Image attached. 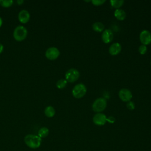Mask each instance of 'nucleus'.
Returning <instances> with one entry per match:
<instances>
[{
    "label": "nucleus",
    "instance_id": "1",
    "mask_svg": "<svg viewBox=\"0 0 151 151\" xmlns=\"http://www.w3.org/2000/svg\"><path fill=\"white\" fill-rule=\"evenodd\" d=\"M41 138L35 134H27L24 137V142L27 146L31 149L38 148L41 144Z\"/></svg>",
    "mask_w": 151,
    "mask_h": 151
},
{
    "label": "nucleus",
    "instance_id": "2",
    "mask_svg": "<svg viewBox=\"0 0 151 151\" xmlns=\"http://www.w3.org/2000/svg\"><path fill=\"white\" fill-rule=\"evenodd\" d=\"M28 34L27 29L22 25L17 26L13 32L14 39L18 41H22L25 39Z\"/></svg>",
    "mask_w": 151,
    "mask_h": 151
},
{
    "label": "nucleus",
    "instance_id": "3",
    "mask_svg": "<svg viewBox=\"0 0 151 151\" xmlns=\"http://www.w3.org/2000/svg\"><path fill=\"white\" fill-rule=\"evenodd\" d=\"M86 91L87 88L86 86L83 83H79L73 87L72 90V94L74 97L80 99L86 94Z\"/></svg>",
    "mask_w": 151,
    "mask_h": 151
},
{
    "label": "nucleus",
    "instance_id": "4",
    "mask_svg": "<svg viewBox=\"0 0 151 151\" xmlns=\"http://www.w3.org/2000/svg\"><path fill=\"white\" fill-rule=\"evenodd\" d=\"M107 106V101L103 97H99L96 99L92 105L93 110L96 112H101L103 111Z\"/></svg>",
    "mask_w": 151,
    "mask_h": 151
},
{
    "label": "nucleus",
    "instance_id": "5",
    "mask_svg": "<svg viewBox=\"0 0 151 151\" xmlns=\"http://www.w3.org/2000/svg\"><path fill=\"white\" fill-rule=\"evenodd\" d=\"M80 76L79 71L76 68H70L67 71L65 74V80L70 83H73L78 80Z\"/></svg>",
    "mask_w": 151,
    "mask_h": 151
},
{
    "label": "nucleus",
    "instance_id": "6",
    "mask_svg": "<svg viewBox=\"0 0 151 151\" xmlns=\"http://www.w3.org/2000/svg\"><path fill=\"white\" fill-rule=\"evenodd\" d=\"M60 55V51L58 48L54 47H51L48 48L45 53V57L51 60H55Z\"/></svg>",
    "mask_w": 151,
    "mask_h": 151
},
{
    "label": "nucleus",
    "instance_id": "7",
    "mask_svg": "<svg viewBox=\"0 0 151 151\" xmlns=\"http://www.w3.org/2000/svg\"><path fill=\"white\" fill-rule=\"evenodd\" d=\"M140 42L143 45H147L151 42V33L149 31L145 29L143 30L139 35Z\"/></svg>",
    "mask_w": 151,
    "mask_h": 151
},
{
    "label": "nucleus",
    "instance_id": "8",
    "mask_svg": "<svg viewBox=\"0 0 151 151\" xmlns=\"http://www.w3.org/2000/svg\"><path fill=\"white\" fill-rule=\"evenodd\" d=\"M93 121L95 124L98 126H102L106 123L107 121V117L105 114L99 113L96 114L94 116Z\"/></svg>",
    "mask_w": 151,
    "mask_h": 151
},
{
    "label": "nucleus",
    "instance_id": "9",
    "mask_svg": "<svg viewBox=\"0 0 151 151\" xmlns=\"http://www.w3.org/2000/svg\"><path fill=\"white\" fill-rule=\"evenodd\" d=\"M119 96L122 101H129L132 97V94L127 88H122L119 92Z\"/></svg>",
    "mask_w": 151,
    "mask_h": 151
},
{
    "label": "nucleus",
    "instance_id": "10",
    "mask_svg": "<svg viewBox=\"0 0 151 151\" xmlns=\"http://www.w3.org/2000/svg\"><path fill=\"white\" fill-rule=\"evenodd\" d=\"M18 19L19 21L22 23L25 24L28 22L30 18V14L29 12L25 9H22L18 13Z\"/></svg>",
    "mask_w": 151,
    "mask_h": 151
},
{
    "label": "nucleus",
    "instance_id": "11",
    "mask_svg": "<svg viewBox=\"0 0 151 151\" xmlns=\"http://www.w3.org/2000/svg\"><path fill=\"white\" fill-rule=\"evenodd\" d=\"M101 39L105 43L110 42L113 39V34L110 29H105L101 35Z\"/></svg>",
    "mask_w": 151,
    "mask_h": 151
},
{
    "label": "nucleus",
    "instance_id": "12",
    "mask_svg": "<svg viewBox=\"0 0 151 151\" xmlns=\"http://www.w3.org/2000/svg\"><path fill=\"white\" fill-rule=\"evenodd\" d=\"M122 50V46L119 42L113 43L109 47V53L112 55H115L118 54Z\"/></svg>",
    "mask_w": 151,
    "mask_h": 151
},
{
    "label": "nucleus",
    "instance_id": "13",
    "mask_svg": "<svg viewBox=\"0 0 151 151\" xmlns=\"http://www.w3.org/2000/svg\"><path fill=\"white\" fill-rule=\"evenodd\" d=\"M114 15L115 17L119 20H123L124 19H125L126 15L125 11L124 10L119 9V8L116 9L114 11Z\"/></svg>",
    "mask_w": 151,
    "mask_h": 151
},
{
    "label": "nucleus",
    "instance_id": "14",
    "mask_svg": "<svg viewBox=\"0 0 151 151\" xmlns=\"http://www.w3.org/2000/svg\"><path fill=\"white\" fill-rule=\"evenodd\" d=\"M45 115L48 117H52L54 116L55 113V111L54 108L51 106H48L45 107L44 110Z\"/></svg>",
    "mask_w": 151,
    "mask_h": 151
},
{
    "label": "nucleus",
    "instance_id": "15",
    "mask_svg": "<svg viewBox=\"0 0 151 151\" xmlns=\"http://www.w3.org/2000/svg\"><path fill=\"white\" fill-rule=\"evenodd\" d=\"M93 29L97 32H101L104 29V25L101 22H95L92 25Z\"/></svg>",
    "mask_w": 151,
    "mask_h": 151
},
{
    "label": "nucleus",
    "instance_id": "16",
    "mask_svg": "<svg viewBox=\"0 0 151 151\" xmlns=\"http://www.w3.org/2000/svg\"><path fill=\"white\" fill-rule=\"evenodd\" d=\"M49 134V130L46 127H42L40 128L38 132V136L41 138H44L47 137Z\"/></svg>",
    "mask_w": 151,
    "mask_h": 151
},
{
    "label": "nucleus",
    "instance_id": "17",
    "mask_svg": "<svg viewBox=\"0 0 151 151\" xmlns=\"http://www.w3.org/2000/svg\"><path fill=\"white\" fill-rule=\"evenodd\" d=\"M110 2L111 4V5L113 7L118 9L121 6H122V5L124 3V1L123 0H110Z\"/></svg>",
    "mask_w": 151,
    "mask_h": 151
},
{
    "label": "nucleus",
    "instance_id": "18",
    "mask_svg": "<svg viewBox=\"0 0 151 151\" xmlns=\"http://www.w3.org/2000/svg\"><path fill=\"white\" fill-rule=\"evenodd\" d=\"M67 83V81L65 79H60L56 83V86L59 89L64 88Z\"/></svg>",
    "mask_w": 151,
    "mask_h": 151
},
{
    "label": "nucleus",
    "instance_id": "19",
    "mask_svg": "<svg viewBox=\"0 0 151 151\" xmlns=\"http://www.w3.org/2000/svg\"><path fill=\"white\" fill-rule=\"evenodd\" d=\"M12 0H0V5L4 7L8 8L13 4Z\"/></svg>",
    "mask_w": 151,
    "mask_h": 151
},
{
    "label": "nucleus",
    "instance_id": "20",
    "mask_svg": "<svg viewBox=\"0 0 151 151\" xmlns=\"http://www.w3.org/2000/svg\"><path fill=\"white\" fill-rule=\"evenodd\" d=\"M147 51V47L145 45H141L139 47V52L141 54H145Z\"/></svg>",
    "mask_w": 151,
    "mask_h": 151
},
{
    "label": "nucleus",
    "instance_id": "21",
    "mask_svg": "<svg viewBox=\"0 0 151 151\" xmlns=\"http://www.w3.org/2000/svg\"><path fill=\"white\" fill-rule=\"evenodd\" d=\"M104 2H105V0H93V1H91V2L94 5H102Z\"/></svg>",
    "mask_w": 151,
    "mask_h": 151
},
{
    "label": "nucleus",
    "instance_id": "22",
    "mask_svg": "<svg viewBox=\"0 0 151 151\" xmlns=\"http://www.w3.org/2000/svg\"><path fill=\"white\" fill-rule=\"evenodd\" d=\"M127 107L129 109V110H133L135 107V105L133 101H129L127 103Z\"/></svg>",
    "mask_w": 151,
    "mask_h": 151
},
{
    "label": "nucleus",
    "instance_id": "23",
    "mask_svg": "<svg viewBox=\"0 0 151 151\" xmlns=\"http://www.w3.org/2000/svg\"><path fill=\"white\" fill-rule=\"evenodd\" d=\"M116 119L114 118V117L111 116H109V117H107V121L108 122H109L110 123H113L114 122H115Z\"/></svg>",
    "mask_w": 151,
    "mask_h": 151
},
{
    "label": "nucleus",
    "instance_id": "24",
    "mask_svg": "<svg viewBox=\"0 0 151 151\" xmlns=\"http://www.w3.org/2000/svg\"><path fill=\"white\" fill-rule=\"evenodd\" d=\"M3 50H4V46L2 44L0 43V54L3 51Z\"/></svg>",
    "mask_w": 151,
    "mask_h": 151
},
{
    "label": "nucleus",
    "instance_id": "25",
    "mask_svg": "<svg viewBox=\"0 0 151 151\" xmlns=\"http://www.w3.org/2000/svg\"><path fill=\"white\" fill-rule=\"evenodd\" d=\"M17 2L18 4L19 5H21L22 3H24V1L23 0H17Z\"/></svg>",
    "mask_w": 151,
    "mask_h": 151
},
{
    "label": "nucleus",
    "instance_id": "26",
    "mask_svg": "<svg viewBox=\"0 0 151 151\" xmlns=\"http://www.w3.org/2000/svg\"><path fill=\"white\" fill-rule=\"evenodd\" d=\"M2 18L0 17V27L2 26Z\"/></svg>",
    "mask_w": 151,
    "mask_h": 151
}]
</instances>
